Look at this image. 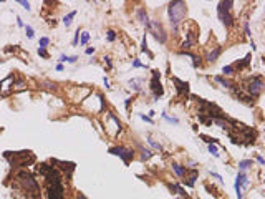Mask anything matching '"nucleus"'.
<instances>
[{
	"mask_svg": "<svg viewBox=\"0 0 265 199\" xmlns=\"http://www.w3.org/2000/svg\"><path fill=\"white\" fill-rule=\"evenodd\" d=\"M17 181L22 184V187L28 193V197L35 199V197L40 196V186H38L37 179H35L28 171H20L17 174Z\"/></svg>",
	"mask_w": 265,
	"mask_h": 199,
	"instance_id": "1",
	"label": "nucleus"
},
{
	"mask_svg": "<svg viewBox=\"0 0 265 199\" xmlns=\"http://www.w3.org/2000/svg\"><path fill=\"white\" fill-rule=\"evenodd\" d=\"M169 22H171L172 28L177 30L179 23L184 20L186 17V2H181V0H176V2H171L169 3Z\"/></svg>",
	"mask_w": 265,
	"mask_h": 199,
	"instance_id": "2",
	"label": "nucleus"
},
{
	"mask_svg": "<svg viewBox=\"0 0 265 199\" xmlns=\"http://www.w3.org/2000/svg\"><path fill=\"white\" fill-rule=\"evenodd\" d=\"M3 156H5V158L10 161V164L15 166V168H23V166H28L30 163L35 161V156L31 154V151H17V153L5 151Z\"/></svg>",
	"mask_w": 265,
	"mask_h": 199,
	"instance_id": "3",
	"label": "nucleus"
},
{
	"mask_svg": "<svg viewBox=\"0 0 265 199\" xmlns=\"http://www.w3.org/2000/svg\"><path fill=\"white\" fill-rule=\"evenodd\" d=\"M242 90L245 91L250 98H257L260 93H262V90H263V80H262V76L253 75V76L249 80V83H247L245 86H242Z\"/></svg>",
	"mask_w": 265,
	"mask_h": 199,
	"instance_id": "4",
	"label": "nucleus"
},
{
	"mask_svg": "<svg viewBox=\"0 0 265 199\" xmlns=\"http://www.w3.org/2000/svg\"><path fill=\"white\" fill-rule=\"evenodd\" d=\"M234 5V2H220L217 7V13H219V19L222 20V23L225 27H232L234 25V17L230 15V8Z\"/></svg>",
	"mask_w": 265,
	"mask_h": 199,
	"instance_id": "5",
	"label": "nucleus"
},
{
	"mask_svg": "<svg viewBox=\"0 0 265 199\" xmlns=\"http://www.w3.org/2000/svg\"><path fill=\"white\" fill-rule=\"evenodd\" d=\"M47 197L48 199H65V186H63V181H55V183L47 184Z\"/></svg>",
	"mask_w": 265,
	"mask_h": 199,
	"instance_id": "6",
	"label": "nucleus"
},
{
	"mask_svg": "<svg viewBox=\"0 0 265 199\" xmlns=\"http://www.w3.org/2000/svg\"><path fill=\"white\" fill-rule=\"evenodd\" d=\"M109 154H114L119 156V158L124 161V164H129V161L134 158V151L133 149H128L124 146H114V148H109Z\"/></svg>",
	"mask_w": 265,
	"mask_h": 199,
	"instance_id": "7",
	"label": "nucleus"
},
{
	"mask_svg": "<svg viewBox=\"0 0 265 199\" xmlns=\"http://www.w3.org/2000/svg\"><path fill=\"white\" fill-rule=\"evenodd\" d=\"M149 85H151V90H153V93H154V101H156L159 96L164 95V88H162L161 81H159V72L157 70H153V80H151Z\"/></svg>",
	"mask_w": 265,
	"mask_h": 199,
	"instance_id": "8",
	"label": "nucleus"
},
{
	"mask_svg": "<svg viewBox=\"0 0 265 199\" xmlns=\"http://www.w3.org/2000/svg\"><path fill=\"white\" fill-rule=\"evenodd\" d=\"M147 27H149V32L154 35V37L157 38L161 43H164L166 42V35H164V30H162L161 23L157 22V20H151L149 23H147Z\"/></svg>",
	"mask_w": 265,
	"mask_h": 199,
	"instance_id": "9",
	"label": "nucleus"
},
{
	"mask_svg": "<svg viewBox=\"0 0 265 199\" xmlns=\"http://www.w3.org/2000/svg\"><path fill=\"white\" fill-rule=\"evenodd\" d=\"M51 164H58V168L61 169L63 173H66V177H71L73 171H75V163H70V161H60V159H51ZM58 169V171H60Z\"/></svg>",
	"mask_w": 265,
	"mask_h": 199,
	"instance_id": "10",
	"label": "nucleus"
},
{
	"mask_svg": "<svg viewBox=\"0 0 265 199\" xmlns=\"http://www.w3.org/2000/svg\"><path fill=\"white\" fill-rule=\"evenodd\" d=\"M242 186H249V179H247L245 173L240 171L235 177V193H237V199H242Z\"/></svg>",
	"mask_w": 265,
	"mask_h": 199,
	"instance_id": "11",
	"label": "nucleus"
},
{
	"mask_svg": "<svg viewBox=\"0 0 265 199\" xmlns=\"http://www.w3.org/2000/svg\"><path fill=\"white\" fill-rule=\"evenodd\" d=\"M172 83L176 85V91H177V96H187L189 95V83L182 81L179 78H172Z\"/></svg>",
	"mask_w": 265,
	"mask_h": 199,
	"instance_id": "12",
	"label": "nucleus"
},
{
	"mask_svg": "<svg viewBox=\"0 0 265 199\" xmlns=\"http://www.w3.org/2000/svg\"><path fill=\"white\" fill-rule=\"evenodd\" d=\"M186 174H189V176H187V179H189V181H186V186H189V187H192L194 186V183H196V179H197V176H199V171H197V169H190V171H187V169H186Z\"/></svg>",
	"mask_w": 265,
	"mask_h": 199,
	"instance_id": "13",
	"label": "nucleus"
},
{
	"mask_svg": "<svg viewBox=\"0 0 265 199\" xmlns=\"http://www.w3.org/2000/svg\"><path fill=\"white\" fill-rule=\"evenodd\" d=\"M250 58H252V55H250V53H249V55H245V58H243L242 62H237V63H234V65H232V66H234V70L237 72V68L242 70V68H245V66H249Z\"/></svg>",
	"mask_w": 265,
	"mask_h": 199,
	"instance_id": "14",
	"label": "nucleus"
},
{
	"mask_svg": "<svg viewBox=\"0 0 265 199\" xmlns=\"http://www.w3.org/2000/svg\"><path fill=\"white\" fill-rule=\"evenodd\" d=\"M220 53H222V47H215L212 52H209V55H207V62H215V60L220 56Z\"/></svg>",
	"mask_w": 265,
	"mask_h": 199,
	"instance_id": "15",
	"label": "nucleus"
},
{
	"mask_svg": "<svg viewBox=\"0 0 265 199\" xmlns=\"http://www.w3.org/2000/svg\"><path fill=\"white\" fill-rule=\"evenodd\" d=\"M182 55H186V56H189L190 60H192V66L194 68H197V66L200 65V58L199 56H196V55H192V53H187V52H181Z\"/></svg>",
	"mask_w": 265,
	"mask_h": 199,
	"instance_id": "16",
	"label": "nucleus"
},
{
	"mask_svg": "<svg viewBox=\"0 0 265 199\" xmlns=\"http://www.w3.org/2000/svg\"><path fill=\"white\" fill-rule=\"evenodd\" d=\"M172 169L176 171V174H177L179 177H184V174H186V168H184V166H181V164H172Z\"/></svg>",
	"mask_w": 265,
	"mask_h": 199,
	"instance_id": "17",
	"label": "nucleus"
},
{
	"mask_svg": "<svg viewBox=\"0 0 265 199\" xmlns=\"http://www.w3.org/2000/svg\"><path fill=\"white\" fill-rule=\"evenodd\" d=\"M137 17H139V20H141V22H143V23H149V20H147V15H146V12H144V10L143 8H139V10H137Z\"/></svg>",
	"mask_w": 265,
	"mask_h": 199,
	"instance_id": "18",
	"label": "nucleus"
},
{
	"mask_svg": "<svg viewBox=\"0 0 265 199\" xmlns=\"http://www.w3.org/2000/svg\"><path fill=\"white\" fill-rule=\"evenodd\" d=\"M75 15H76V12H75V10H73V12H70L68 15H66L65 19H63V23H65L66 27H70V25H71V20H73V17H75Z\"/></svg>",
	"mask_w": 265,
	"mask_h": 199,
	"instance_id": "19",
	"label": "nucleus"
},
{
	"mask_svg": "<svg viewBox=\"0 0 265 199\" xmlns=\"http://www.w3.org/2000/svg\"><path fill=\"white\" fill-rule=\"evenodd\" d=\"M250 166H252V161H250V159H243V161H240V163H239V168L242 169V171L249 169Z\"/></svg>",
	"mask_w": 265,
	"mask_h": 199,
	"instance_id": "20",
	"label": "nucleus"
},
{
	"mask_svg": "<svg viewBox=\"0 0 265 199\" xmlns=\"http://www.w3.org/2000/svg\"><path fill=\"white\" fill-rule=\"evenodd\" d=\"M78 60V56H66V55H61L60 56V62H68V63H75Z\"/></svg>",
	"mask_w": 265,
	"mask_h": 199,
	"instance_id": "21",
	"label": "nucleus"
},
{
	"mask_svg": "<svg viewBox=\"0 0 265 199\" xmlns=\"http://www.w3.org/2000/svg\"><path fill=\"white\" fill-rule=\"evenodd\" d=\"M215 81H217V83H220L222 86H225V88H230V83H229L225 78H222V76H215Z\"/></svg>",
	"mask_w": 265,
	"mask_h": 199,
	"instance_id": "22",
	"label": "nucleus"
},
{
	"mask_svg": "<svg viewBox=\"0 0 265 199\" xmlns=\"http://www.w3.org/2000/svg\"><path fill=\"white\" fill-rule=\"evenodd\" d=\"M88 40H90V33H88V32H81V42H80V45H86Z\"/></svg>",
	"mask_w": 265,
	"mask_h": 199,
	"instance_id": "23",
	"label": "nucleus"
},
{
	"mask_svg": "<svg viewBox=\"0 0 265 199\" xmlns=\"http://www.w3.org/2000/svg\"><path fill=\"white\" fill-rule=\"evenodd\" d=\"M222 73H224V75H234L235 70H234V66H232V65H227V66H224V68H222Z\"/></svg>",
	"mask_w": 265,
	"mask_h": 199,
	"instance_id": "24",
	"label": "nucleus"
},
{
	"mask_svg": "<svg viewBox=\"0 0 265 199\" xmlns=\"http://www.w3.org/2000/svg\"><path fill=\"white\" fill-rule=\"evenodd\" d=\"M200 138H202V140H204V141H206V143H207V144H215V143H217V140H215V138H210V136H206V134H200Z\"/></svg>",
	"mask_w": 265,
	"mask_h": 199,
	"instance_id": "25",
	"label": "nucleus"
},
{
	"mask_svg": "<svg viewBox=\"0 0 265 199\" xmlns=\"http://www.w3.org/2000/svg\"><path fill=\"white\" fill-rule=\"evenodd\" d=\"M207 148H209V153H210V154H214L215 158H219V149H217V146H215V144H209Z\"/></svg>",
	"mask_w": 265,
	"mask_h": 199,
	"instance_id": "26",
	"label": "nucleus"
},
{
	"mask_svg": "<svg viewBox=\"0 0 265 199\" xmlns=\"http://www.w3.org/2000/svg\"><path fill=\"white\" fill-rule=\"evenodd\" d=\"M151 156H153V153H151V151H147V149H143V154H141V159H143V161L149 159Z\"/></svg>",
	"mask_w": 265,
	"mask_h": 199,
	"instance_id": "27",
	"label": "nucleus"
},
{
	"mask_svg": "<svg viewBox=\"0 0 265 199\" xmlns=\"http://www.w3.org/2000/svg\"><path fill=\"white\" fill-rule=\"evenodd\" d=\"M162 118L166 120V121H169V123H174V124H177L179 123V120L177 118H171V116H167L166 113H162Z\"/></svg>",
	"mask_w": 265,
	"mask_h": 199,
	"instance_id": "28",
	"label": "nucleus"
},
{
	"mask_svg": "<svg viewBox=\"0 0 265 199\" xmlns=\"http://www.w3.org/2000/svg\"><path fill=\"white\" fill-rule=\"evenodd\" d=\"M25 32H27V37H28V38H33V37H35V33H33V28H31L30 25H27V27H25Z\"/></svg>",
	"mask_w": 265,
	"mask_h": 199,
	"instance_id": "29",
	"label": "nucleus"
},
{
	"mask_svg": "<svg viewBox=\"0 0 265 199\" xmlns=\"http://www.w3.org/2000/svg\"><path fill=\"white\" fill-rule=\"evenodd\" d=\"M147 143H149V144H151V146H153V148L159 149V151H161V149H162V146H161V144H159V143H156V141H153V140H151V138H147Z\"/></svg>",
	"mask_w": 265,
	"mask_h": 199,
	"instance_id": "30",
	"label": "nucleus"
},
{
	"mask_svg": "<svg viewBox=\"0 0 265 199\" xmlns=\"http://www.w3.org/2000/svg\"><path fill=\"white\" fill-rule=\"evenodd\" d=\"M48 43H50V38H47V37L40 38V47H41V48H45V47H47Z\"/></svg>",
	"mask_w": 265,
	"mask_h": 199,
	"instance_id": "31",
	"label": "nucleus"
},
{
	"mask_svg": "<svg viewBox=\"0 0 265 199\" xmlns=\"http://www.w3.org/2000/svg\"><path fill=\"white\" fill-rule=\"evenodd\" d=\"M141 52H144V53H149L147 52V42H146V37L143 38V45H141ZM151 55V53H149Z\"/></svg>",
	"mask_w": 265,
	"mask_h": 199,
	"instance_id": "32",
	"label": "nucleus"
},
{
	"mask_svg": "<svg viewBox=\"0 0 265 199\" xmlns=\"http://www.w3.org/2000/svg\"><path fill=\"white\" fill-rule=\"evenodd\" d=\"M38 55H40V56H43V58H48L47 50H45V48H41V47H38Z\"/></svg>",
	"mask_w": 265,
	"mask_h": 199,
	"instance_id": "33",
	"label": "nucleus"
},
{
	"mask_svg": "<svg viewBox=\"0 0 265 199\" xmlns=\"http://www.w3.org/2000/svg\"><path fill=\"white\" fill-rule=\"evenodd\" d=\"M116 40V33L113 30H109L108 32V42H114Z\"/></svg>",
	"mask_w": 265,
	"mask_h": 199,
	"instance_id": "34",
	"label": "nucleus"
},
{
	"mask_svg": "<svg viewBox=\"0 0 265 199\" xmlns=\"http://www.w3.org/2000/svg\"><path fill=\"white\" fill-rule=\"evenodd\" d=\"M133 66H134V68H146V65H143L139 60H134V62H133Z\"/></svg>",
	"mask_w": 265,
	"mask_h": 199,
	"instance_id": "35",
	"label": "nucleus"
},
{
	"mask_svg": "<svg viewBox=\"0 0 265 199\" xmlns=\"http://www.w3.org/2000/svg\"><path fill=\"white\" fill-rule=\"evenodd\" d=\"M243 30H245V35H249L250 37V28H249V22H247V20L243 22Z\"/></svg>",
	"mask_w": 265,
	"mask_h": 199,
	"instance_id": "36",
	"label": "nucleus"
},
{
	"mask_svg": "<svg viewBox=\"0 0 265 199\" xmlns=\"http://www.w3.org/2000/svg\"><path fill=\"white\" fill-rule=\"evenodd\" d=\"M20 5H22L23 8H25V10H30V3H28V2H25V0H20Z\"/></svg>",
	"mask_w": 265,
	"mask_h": 199,
	"instance_id": "37",
	"label": "nucleus"
},
{
	"mask_svg": "<svg viewBox=\"0 0 265 199\" xmlns=\"http://www.w3.org/2000/svg\"><path fill=\"white\" fill-rule=\"evenodd\" d=\"M139 118L143 120V121H146V123H153V120H151L149 116H146V115H139Z\"/></svg>",
	"mask_w": 265,
	"mask_h": 199,
	"instance_id": "38",
	"label": "nucleus"
},
{
	"mask_svg": "<svg viewBox=\"0 0 265 199\" xmlns=\"http://www.w3.org/2000/svg\"><path fill=\"white\" fill-rule=\"evenodd\" d=\"M104 63H106V65H108V68H111V66H113V63H111V58H109V56H104Z\"/></svg>",
	"mask_w": 265,
	"mask_h": 199,
	"instance_id": "39",
	"label": "nucleus"
},
{
	"mask_svg": "<svg viewBox=\"0 0 265 199\" xmlns=\"http://www.w3.org/2000/svg\"><path fill=\"white\" fill-rule=\"evenodd\" d=\"M78 38H80V30L75 33V38H73V45H76V43H78Z\"/></svg>",
	"mask_w": 265,
	"mask_h": 199,
	"instance_id": "40",
	"label": "nucleus"
},
{
	"mask_svg": "<svg viewBox=\"0 0 265 199\" xmlns=\"http://www.w3.org/2000/svg\"><path fill=\"white\" fill-rule=\"evenodd\" d=\"M212 174V176H214L215 177V179H219V181H222V176H220V174H217V173H210Z\"/></svg>",
	"mask_w": 265,
	"mask_h": 199,
	"instance_id": "41",
	"label": "nucleus"
},
{
	"mask_svg": "<svg viewBox=\"0 0 265 199\" xmlns=\"http://www.w3.org/2000/svg\"><path fill=\"white\" fill-rule=\"evenodd\" d=\"M257 161H259V164H265V161H263L262 156H257Z\"/></svg>",
	"mask_w": 265,
	"mask_h": 199,
	"instance_id": "42",
	"label": "nucleus"
},
{
	"mask_svg": "<svg viewBox=\"0 0 265 199\" xmlns=\"http://www.w3.org/2000/svg\"><path fill=\"white\" fill-rule=\"evenodd\" d=\"M76 197H78V199H88L86 196H84V194L83 193H78V196H76Z\"/></svg>",
	"mask_w": 265,
	"mask_h": 199,
	"instance_id": "43",
	"label": "nucleus"
},
{
	"mask_svg": "<svg viewBox=\"0 0 265 199\" xmlns=\"http://www.w3.org/2000/svg\"><path fill=\"white\" fill-rule=\"evenodd\" d=\"M91 53H94V48H86V55H91Z\"/></svg>",
	"mask_w": 265,
	"mask_h": 199,
	"instance_id": "44",
	"label": "nucleus"
},
{
	"mask_svg": "<svg viewBox=\"0 0 265 199\" xmlns=\"http://www.w3.org/2000/svg\"><path fill=\"white\" fill-rule=\"evenodd\" d=\"M103 81H104V85H106V88H109V81H108V78H106V76H104V78H103Z\"/></svg>",
	"mask_w": 265,
	"mask_h": 199,
	"instance_id": "45",
	"label": "nucleus"
},
{
	"mask_svg": "<svg viewBox=\"0 0 265 199\" xmlns=\"http://www.w3.org/2000/svg\"><path fill=\"white\" fill-rule=\"evenodd\" d=\"M15 86H17V88H22V86H23V81H17Z\"/></svg>",
	"mask_w": 265,
	"mask_h": 199,
	"instance_id": "46",
	"label": "nucleus"
},
{
	"mask_svg": "<svg viewBox=\"0 0 265 199\" xmlns=\"http://www.w3.org/2000/svg\"><path fill=\"white\" fill-rule=\"evenodd\" d=\"M56 70H58V72H61V70H63V65H61V63H58V65H56Z\"/></svg>",
	"mask_w": 265,
	"mask_h": 199,
	"instance_id": "47",
	"label": "nucleus"
},
{
	"mask_svg": "<svg viewBox=\"0 0 265 199\" xmlns=\"http://www.w3.org/2000/svg\"><path fill=\"white\" fill-rule=\"evenodd\" d=\"M17 23H18V27H23V22L20 19H17Z\"/></svg>",
	"mask_w": 265,
	"mask_h": 199,
	"instance_id": "48",
	"label": "nucleus"
},
{
	"mask_svg": "<svg viewBox=\"0 0 265 199\" xmlns=\"http://www.w3.org/2000/svg\"><path fill=\"white\" fill-rule=\"evenodd\" d=\"M0 63H2V60H0Z\"/></svg>",
	"mask_w": 265,
	"mask_h": 199,
	"instance_id": "49",
	"label": "nucleus"
}]
</instances>
